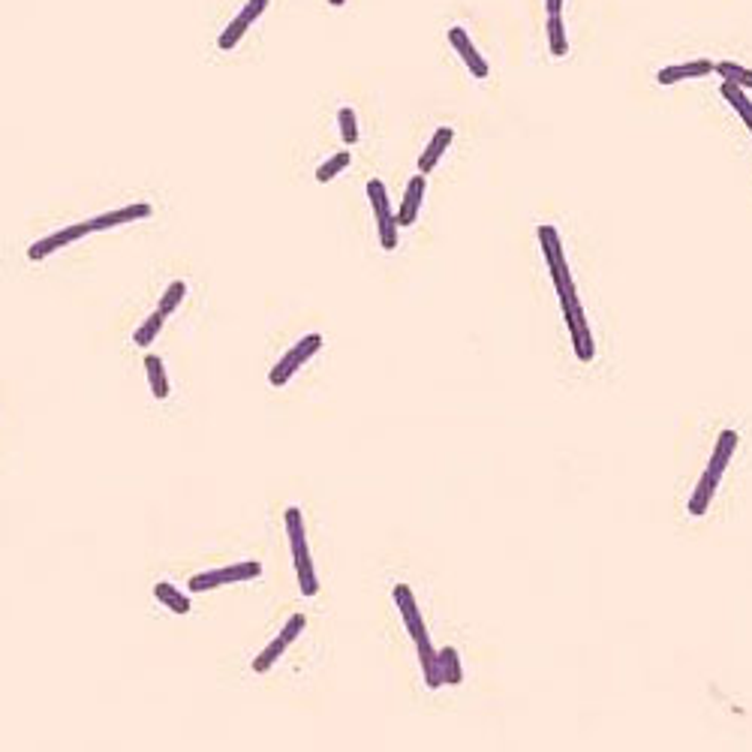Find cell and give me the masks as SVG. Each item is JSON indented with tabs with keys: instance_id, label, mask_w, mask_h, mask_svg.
Segmentation results:
<instances>
[{
	"instance_id": "6da1fadb",
	"label": "cell",
	"mask_w": 752,
	"mask_h": 752,
	"mask_svg": "<svg viewBox=\"0 0 752 752\" xmlns=\"http://www.w3.org/2000/svg\"><path fill=\"white\" fill-rule=\"evenodd\" d=\"M394 602H398L403 623H407L412 641H416L418 663H421V672H425V683L431 686V689H436V686L443 683V677H440V650H436L434 644H431V635H427V629H425V620H421V614H418L416 596H412V590H410L407 584L394 587Z\"/></svg>"
},
{
	"instance_id": "7a4b0ae2",
	"label": "cell",
	"mask_w": 752,
	"mask_h": 752,
	"mask_svg": "<svg viewBox=\"0 0 752 752\" xmlns=\"http://www.w3.org/2000/svg\"><path fill=\"white\" fill-rule=\"evenodd\" d=\"M286 533H289V545H292V560H295V578H299V587L304 596H317L319 593V578L317 569H313L310 560V548H308V536H304V520H301V509L289 506L286 509Z\"/></svg>"
},
{
	"instance_id": "3957f363",
	"label": "cell",
	"mask_w": 752,
	"mask_h": 752,
	"mask_svg": "<svg viewBox=\"0 0 752 752\" xmlns=\"http://www.w3.org/2000/svg\"><path fill=\"white\" fill-rule=\"evenodd\" d=\"M539 244H542V250H545V259H548L553 286H557L560 308H563V310H572L575 304H581V301H578L572 275H569L566 253H563V244H560V232H557L553 226H539Z\"/></svg>"
},
{
	"instance_id": "277c9868",
	"label": "cell",
	"mask_w": 752,
	"mask_h": 752,
	"mask_svg": "<svg viewBox=\"0 0 752 752\" xmlns=\"http://www.w3.org/2000/svg\"><path fill=\"white\" fill-rule=\"evenodd\" d=\"M319 350H322V334H308V337H301V341L295 343L292 350H289V352L283 355V359L277 361L275 368H271L268 383L275 385V388L286 385L289 379L295 376V370H299L308 359H313V355H317Z\"/></svg>"
},
{
	"instance_id": "5b68a950",
	"label": "cell",
	"mask_w": 752,
	"mask_h": 752,
	"mask_svg": "<svg viewBox=\"0 0 752 752\" xmlns=\"http://www.w3.org/2000/svg\"><path fill=\"white\" fill-rule=\"evenodd\" d=\"M368 199H370V205H374V214H376L379 244H383V250H394V247H398V217L392 214L385 184L379 178H374L368 184Z\"/></svg>"
},
{
	"instance_id": "8992f818",
	"label": "cell",
	"mask_w": 752,
	"mask_h": 752,
	"mask_svg": "<svg viewBox=\"0 0 752 752\" xmlns=\"http://www.w3.org/2000/svg\"><path fill=\"white\" fill-rule=\"evenodd\" d=\"M262 575V563H235V566H220V569H211V572H202L196 578H190V590L193 593H208L214 587H223V584H238V581H250V578H259Z\"/></svg>"
},
{
	"instance_id": "52a82bcc",
	"label": "cell",
	"mask_w": 752,
	"mask_h": 752,
	"mask_svg": "<svg viewBox=\"0 0 752 752\" xmlns=\"http://www.w3.org/2000/svg\"><path fill=\"white\" fill-rule=\"evenodd\" d=\"M90 232V226L88 223H76V226H67V229H61V232H55V235H46L43 241H37V244H30V262H39V259H46V256H52L55 250H61V247H67L72 241H81Z\"/></svg>"
},
{
	"instance_id": "ba28073f",
	"label": "cell",
	"mask_w": 752,
	"mask_h": 752,
	"mask_svg": "<svg viewBox=\"0 0 752 752\" xmlns=\"http://www.w3.org/2000/svg\"><path fill=\"white\" fill-rule=\"evenodd\" d=\"M266 6H268V0H247V6L235 15V21L229 24L226 30H223V37H220V48H223V52H232V48L238 46V39L247 34V28H250V24L259 19L262 13H266Z\"/></svg>"
},
{
	"instance_id": "9c48e42d",
	"label": "cell",
	"mask_w": 752,
	"mask_h": 752,
	"mask_svg": "<svg viewBox=\"0 0 752 752\" xmlns=\"http://www.w3.org/2000/svg\"><path fill=\"white\" fill-rule=\"evenodd\" d=\"M563 317L569 322V334H572L575 355L581 361H593V355H596V346H593L590 325H587V319H584V308H581V304H575L572 310H563Z\"/></svg>"
},
{
	"instance_id": "30bf717a",
	"label": "cell",
	"mask_w": 752,
	"mask_h": 752,
	"mask_svg": "<svg viewBox=\"0 0 752 752\" xmlns=\"http://www.w3.org/2000/svg\"><path fill=\"white\" fill-rule=\"evenodd\" d=\"M151 214H154L151 205L139 202V205H127V208L100 214V217L88 220V226H90V232H100V229H112V226H123V223H133V220H145V217H151Z\"/></svg>"
},
{
	"instance_id": "8fae6325",
	"label": "cell",
	"mask_w": 752,
	"mask_h": 752,
	"mask_svg": "<svg viewBox=\"0 0 752 752\" xmlns=\"http://www.w3.org/2000/svg\"><path fill=\"white\" fill-rule=\"evenodd\" d=\"M716 63L714 61H689V63H674V67H663L656 72V81L659 85H677V81H686V79H705L714 72Z\"/></svg>"
},
{
	"instance_id": "7c38bea8",
	"label": "cell",
	"mask_w": 752,
	"mask_h": 752,
	"mask_svg": "<svg viewBox=\"0 0 752 752\" xmlns=\"http://www.w3.org/2000/svg\"><path fill=\"white\" fill-rule=\"evenodd\" d=\"M449 43H452L454 48H458V55L464 57L467 70L473 72L476 79H487V72H491V70H487V61L476 52V46L469 43V37H467L464 28H452V30H449Z\"/></svg>"
},
{
	"instance_id": "4fadbf2b",
	"label": "cell",
	"mask_w": 752,
	"mask_h": 752,
	"mask_svg": "<svg viewBox=\"0 0 752 752\" xmlns=\"http://www.w3.org/2000/svg\"><path fill=\"white\" fill-rule=\"evenodd\" d=\"M738 440H740L738 431H722V434H719V440L714 445V454H710V464L705 469L710 478H716V482L722 478V473L729 469V460H731L734 449H738Z\"/></svg>"
},
{
	"instance_id": "5bb4252c",
	"label": "cell",
	"mask_w": 752,
	"mask_h": 752,
	"mask_svg": "<svg viewBox=\"0 0 752 752\" xmlns=\"http://www.w3.org/2000/svg\"><path fill=\"white\" fill-rule=\"evenodd\" d=\"M425 187H427V181H425L421 172L410 178L407 193H403V205H401V211H398V223H401V226H412V223H416L421 199H425Z\"/></svg>"
},
{
	"instance_id": "9a60e30c",
	"label": "cell",
	"mask_w": 752,
	"mask_h": 752,
	"mask_svg": "<svg viewBox=\"0 0 752 752\" xmlns=\"http://www.w3.org/2000/svg\"><path fill=\"white\" fill-rule=\"evenodd\" d=\"M452 139H454L452 127H440V130H436L434 139H431V145L425 148V154H421V160H418V172H421V175H427V172H431L436 163H440V156L445 154V148L452 145Z\"/></svg>"
},
{
	"instance_id": "2e32d148",
	"label": "cell",
	"mask_w": 752,
	"mask_h": 752,
	"mask_svg": "<svg viewBox=\"0 0 752 752\" xmlns=\"http://www.w3.org/2000/svg\"><path fill=\"white\" fill-rule=\"evenodd\" d=\"M716 487H719V482L716 478H710L707 473L701 476V482H698V487L696 491H692V497H689V515L692 518H701L707 511V506H710V500H714V494H716Z\"/></svg>"
},
{
	"instance_id": "e0dca14e",
	"label": "cell",
	"mask_w": 752,
	"mask_h": 752,
	"mask_svg": "<svg viewBox=\"0 0 752 752\" xmlns=\"http://www.w3.org/2000/svg\"><path fill=\"white\" fill-rule=\"evenodd\" d=\"M719 94L725 97V100H729L734 109H738V114L743 118V123H747L749 127V133H752V100L747 94H743V88H738V85H731V81H722V88H719Z\"/></svg>"
},
{
	"instance_id": "ac0fdd59",
	"label": "cell",
	"mask_w": 752,
	"mask_h": 752,
	"mask_svg": "<svg viewBox=\"0 0 752 752\" xmlns=\"http://www.w3.org/2000/svg\"><path fill=\"white\" fill-rule=\"evenodd\" d=\"M440 677H443V683H452V686H458L464 680V665H460V656L454 647L440 650Z\"/></svg>"
},
{
	"instance_id": "d6986e66",
	"label": "cell",
	"mask_w": 752,
	"mask_h": 752,
	"mask_svg": "<svg viewBox=\"0 0 752 752\" xmlns=\"http://www.w3.org/2000/svg\"><path fill=\"white\" fill-rule=\"evenodd\" d=\"M145 370H148V383H151L154 398H166L169 394V383H166V370H163V359L156 355H148L145 359Z\"/></svg>"
},
{
	"instance_id": "ffe728a7",
	"label": "cell",
	"mask_w": 752,
	"mask_h": 752,
	"mask_svg": "<svg viewBox=\"0 0 752 752\" xmlns=\"http://www.w3.org/2000/svg\"><path fill=\"white\" fill-rule=\"evenodd\" d=\"M714 72H719L722 76V81H731V85H738V88H752V70L747 67H740V63H731V61H719Z\"/></svg>"
},
{
	"instance_id": "44dd1931",
	"label": "cell",
	"mask_w": 752,
	"mask_h": 752,
	"mask_svg": "<svg viewBox=\"0 0 752 752\" xmlns=\"http://www.w3.org/2000/svg\"><path fill=\"white\" fill-rule=\"evenodd\" d=\"M154 596L160 599L169 611H175V614H187V611H190V599L184 596V593H178L172 584H156L154 587Z\"/></svg>"
},
{
	"instance_id": "7402d4cb",
	"label": "cell",
	"mask_w": 752,
	"mask_h": 752,
	"mask_svg": "<svg viewBox=\"0 0 752 752\" xmlns=\"http://www.w3.org/2000/svg\"><path fill=\"white\" fill-rule=\"evenodd\" d=\"M163 322H166V313H160V310H154L151 317H148L142 325L136 328V334H133V341L136 346H151L156 341V334H160V328H163Z\"/></svg>"
},
{
	"instance_id": "603a6c76",
	"label": "cell",
	"mask_w": 752,
	"mask_h": 752,
	"mask_svg": "<svg viewBox=\"0 0 752 752\" xmlns=\"http://www.w3.org/2000/svg\"><path fill=\"white\" fill-rule=\"evenodd\" d=\"M286 647H289V644H286V641H283V638H280V635H277V638H275V641H271V644H268V647H266V650H262V653H259V656H256V659H253V672H256V674H266V672H268V668H271V665H275V663H277V659H280V656H283V650H286Z\"/></svg>"
},
{
	"instance_id": "cb8c5ba5",
	"label": "cell",
	"mask_w": 752,
	"mask_h": 752,
	"mask_svg": "<svg viewBox=\"0 0 752 752\" xmlns=\"http://www.w3.org/2000/svg\"><path fill=\"white\" fill-rule=\"evenodd\" d=\"M548 43H551V55L553 57H563L569 52L563 19H560V15H548Z\"/></svg>"
},
{
	"instance_id": "d4e9b609",
	"label": "cell",
	"mask_w": 752,
	"mask_h": 752,
	"mask_svg": "<svg viewBox=\"0 0 752 752\" xmlns=\"http://www.w3.org/2000/svg\"><path fill=\"white\" fill-rule=\"evenodd\" d=\"M346 166H350V151H337L334 156H328V160L317 169V181H319V184H325V181H332V178L341 175Z\"/></svg>"
},
{
	"instance_id": "484cf974",
	"label": "cell",
	"mask_w": 752,
	"mask_h": 752,
	"mask_svg": "<svg viewBox=\"0 0 752 752\" xmlns=\"http://www.w3.org/2000/svg\"><path fill=\"white\" fill-rule=\"evenodd\" d=\"M184 295H187V283H184V280H175V283H169V289L163 292V299H160V304H156V310L169 317V313L178 310V304L184 301Z\"/></svg>"
},
{
	"instance_id": "4316f807",
	"label": "cell",
	"mask_w": 752,
	"mask_h": 752,
	"mask_svg": "<svg viewBox=\"0 0 752 752\" xmlns=\"http://www.w3.org/2000/svg\"><path fill=\"white\" fill-rule=\"evenodd\" d=\"M337 121H341L343 145H355V142H359V121H355V112L352 109H341Z\"/></svg>"
},
{
	"instance_id": "83f0119b",
	"label": "cell",
	"mask_w": 752,
	"mask_h": 752,
	"mask_svg": "<svg viewBox=\"0 0 752 752\" xmlns=\"http://www.w3.org/2000/svg\"><path fill=\"white\" fill-rule=\"evenodd\" d=\"M304 626H308V617L304 614H295V617H289L286 620V626H283V632H280V638H283L286 644H292L299 635L304 632Z\"/></svg>"
},
{
	"instance_id": "f1b7e54d",
	"label": "cell",
	"mask_w": 752,
	"mask_h": 752,
	"mask_svg": "<svg viewBox=\"0 0 752 752\" xmlns=\"http://www.w3.org/2000/svg\"><path fill=\"white\" fill-rule=\"evenodd\" d=\"M545 6H548V15H560V10H563V0H545Z\"/></svg>"
},
{
	"instance_id": "f546056e",
	"label": "cell",
	"mask_w": 752,
	"mask_h": 752,
	"mask_svg": "<svg viewBox=\"0 0 752 752\" xmlns=\"http://www.w3.org/2000/svg\"><path fill=\"white\" fill-rule=\"evenodd\" d=\"M328 4H332V6H343V0H328Z\"/></svg>"
}]
</instances>
